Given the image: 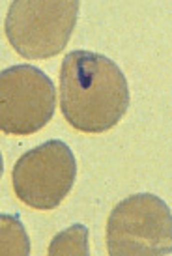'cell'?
Instances as JSON below:
<instances>
[{"instance_id": "cell-1", "label": "cell", "mask_w": 172, "mask_h": 256, "mask_svg": "<svg viewBox=\"0 0 172 256\" xmlns=\"http://www.w3.org/2000/svg\"><path fill=\"white\" fill-rule=\"evenodd\" d=\"M129 86L110 58L72 50L60 68V110L66 122L82 133H105L124 118Z\"/></svg>"}, {"instance_id": "cell-2", "label": "cell", "mask_w": 172, "mask_h": 256, "mask_svg": "<svg viewBox=\"0 0 172 256\" xmlns=\"http://www.w3.org/2000/svg\"><path fill=\"white\" fill-rule=\"evenodd\" d=\"M79 6V0H15L4 22L8 42L26 60L56 56L72 38Z\"/></svg>"}, {"instance_id": "cell-3", "label": "cell", "mask_w": 172, "mask_h": 256, "mask_svg": "<svg viewBox=\"0 0 172 256\" xmlns=\"http://www.w3.org/2000/svg\"><path fill=\"white\" fill-rule=\"evenodd\" d=\"M107 249L110 256L172 254L168 204L152 192L124 198L107 219Z\"/></svg>"}, {"instance_id": "cell-4", "label": "cell", "mask_w": 172, "mask_h": 256, "mask_svg": "<svg viewBox=\"0 0 172 256\" xmlns=\"http://www.w3.org/2000/svg\"><path fill=\"white\" fill-rule=\"evenodd\" d=\"M77 159L62 140H47L22 154L14 170L12 184L22 204L49 212L60 206L75 185Z\"/></svg>"}, {"instance_id": "cell-5", "label": "cell", "mask_w": 172, "mask_h": 256, "mask_svg": "<svg viewBox=\"0 0 172 256\" xmlns=\"http://www.w3.org/2000/svg\"><path fill=\"white\" fill-rule=\"evenodd\" d=\"M56 107L54 84L34 66H12L0 73V129L32 135L50 122Z\"/></svg>"}, {"instance_id": "cell-6", "label": "cell", "mask_w": 172, "mask_h": 256, "mask_svg": "<svg viewBox=\"0 0 172 256\" xmlns=\"http://www.w3.org/2000/svg\"><path fill=\"white\" fill-rule=\"evenodd\" d=\"M0 254L2 256H28L30 240L19 220V215H0Z\"/></svg>"}, {"instance_id": "cell-7", "label": "cell", "mask_w": 172, "mask_h": 256, "mask_svg": "<svg viewBox=\"0 0 172 256\" xmlns=\"http://www.w3.org/2000/svg\"><path fill=\"white\" fill-rule=\"evenodd\" d=\"M47 252L50 256H90L88 228L84 224H72L62 230L52 238Z\"/></svg>"}]
</instances>
